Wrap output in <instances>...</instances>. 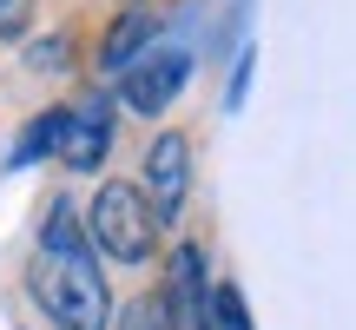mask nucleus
<instances>
[{"label": "nucleus", "mask_w": 356, "mask_h": 330, "mask_svg": "<svg viewBox=\"0 0 356 330\" xmlns=\"http://www.w3.org/2000/svg\"><path fill=\"white\" fill-rule=\"evenodd\" d=\"M33 297L47 304V317L60 330H106L113 324V291L99 278L86 231L73 225L66 205H53L47 231H40V258H33Z\"/></svg>", "instance_id": "obj_1"}, {"label": "nucleus", "mask_w": 356, "mask_h": 330, "mask_svg": "<svg viewBox=\"0 0 356 330\" xmlns=\"http://www.w3.org/2000/svg\"><path fill=\"white\" fill-rule=\"evenodd\" d=\"M86 231H92V244H99L106 258H119V265H145L159 225H152V212H145V191L126 185V178H113V185H99V198H92Z\"/></svg>", "instance_id": "obj_2"}, {"label": "nucleus", "mask_w": 356, "mask_h": 330, "mask_svg": "<svg viewBox=\"0 0 356 330\" xmlns=\"http://www.w3.org/2000/svg\"><path fill=\"white\" fill-rule=\"evenodd\" d=\"M191 146H185V132H165V139L145 152V185H152V225H172L178 218V205H185V178H191Z\"/></svg>", "instance_id": "obj_3"}, {"label": "nucleus", "mask_w": 356, "mask_h": 330, "mask_svg": "<svg viewBox=\"0 0 356 330\" xmlns=\"http://www.w3.org/2000/svg\"><path fill=\"white\" fill-rule=\"evenodd\" d=\"M185 73H191V60H185V53H145V60L126 73V86H119V93H126V106H132V113H145V119H152V113H165V106H172V93L185 86Z\"/></svg>", "instance_id": "obj_4"}, {"label": "nucleus", "mask_w": 356, "mask_h": 330, "mask_svg": "<svg viewBox=\"0 0 356 330\" xmlns=\"http://www.w3.org/2000/svg\"><path fill=\"white\" fill-rule=\"evenodd\" d=\"M106 146H113V106H106V100L66 113V126H60V159L73 165V172H99Z\"/></svg>", "instance_id": "obj_5"}, {"label": "nucleus", "mask_w": 356, "mask_h": 330, "mask_svg": "<svg viewBox=\"0 0 356 330\" xmlns=\"http://www.w3.org/2000/svg\"><path fill=\"white\" fill-rule=\"evenodd\" d=\"M172 311H178V330H211V317H204V251L198 244H185L172 258Z\"/></svg>", "instance_id": "obj_6"}, {"label": "nucleus", "mask_w": 356, "mask_h": 330, "mask_svg": "<svg viewBox=\"0 0 356 330\" xmlns=\"http://www.w3.org/2000/svg\"><path fill=\"white\" fill-rule=\"evenodd\" d=\"M152 33H159V13L152 7H132L126 20L106 33V47H99V66L106 73H126L132 60H139V47H152Z\"/></svg>", "instance_id": "obj_7"}, {"label": "nucleus", "mask_w": 356, "mask_h": 330, "mask_svg": "<svg viewBox=\"0 0 356 330\" xmlns=\"http://www.w3.org/2000/svg\"><path fill=\"white\" fill-rule=\"evenodd\" d=\"M60 126H66V113H47V119H33V126L20 132V152H13V159H20V165H33L40 152H60Z\"/></svg>", "instance_id": "obj_8"}, {"label": "nucleus", "mask_w": 356, "mask_h": 330, "mask_svg": "<svg viewBox=\"0 0 356 330\" xmlns=\"http://www.w3.org/2000/svg\"><path fill=\"white\" fill-rule=\"evenodd\" d=\"M211 330H251V317H244V297H238V284H218V297H211Z\"/></svg>", "instance_id": "obj_9"}, {"label": "nucleus", "mask_w": 356, "mask_h": 330, "mask_svg": "<svg viewBox=\"0 0 356 330\" xmlns=\"http://www.w3.org/2000/svg\"><path fill=\"white\" fill-rule=\"evenodd\" d=\"M119 330H172L165 324V297H139V304H126Z\"/></svg>", "instance_id": "obj_10"}, {"label": "nucleus", "mask_w": 356, "mask_h": 330, "mask_svg": "<svg viewBox=\"0 0 356 330\" xmlns=\"http://www.w3.org/2000/svg\"><path fill=\"white\" fill-rule=\"evenodd\" d=\"M33 66H66V40H40V47H33Z\"/></svg>", "instance_id": "obj_11"}, {"label": "nucleus", "mask_w": 356, "mask_h": 330, "mask_svg": "<svg viewBox=\"0 0 356 330\" xmlns=\"http://www.w3.org/2000/svg\"><path fill=\"white\" fill-rule=\"evenodd\" d=\"M0 7H13V0H0Z\"/></svg>", "instance_id": "obj_12"}]
</instances>
